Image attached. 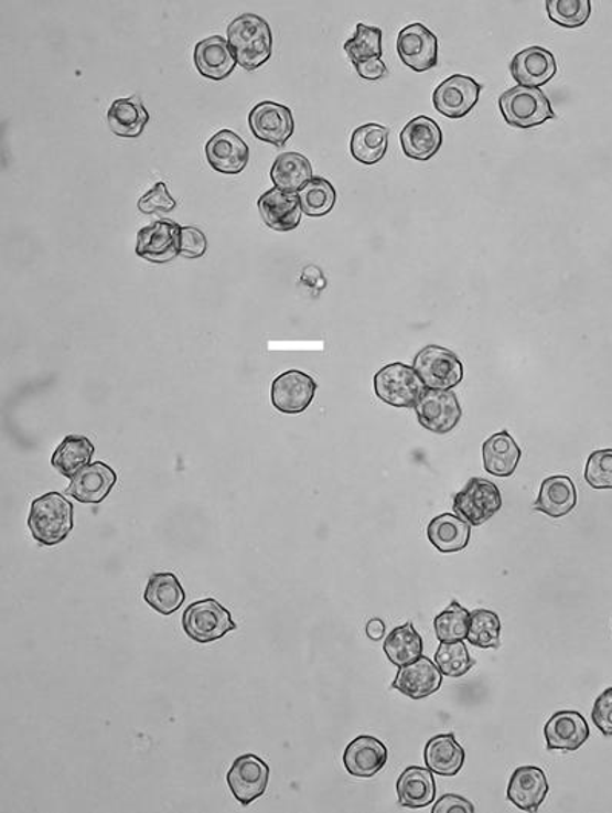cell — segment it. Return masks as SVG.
I'll use <instances>...</instances> for the list:
<instances>
[{
  "instance_id": "6da1fadb",
  "label": "cell",
  "mask_w": 612,
  "mask_h": 813,
  "mask_svg": "<svg viewBox=\"0 0 612 813\" xmlns=\"http://www.w3.org/2000/svg\"><path fill=\"white\" fill-rule=\"evenodd\" d=\"M228 42L237 65L247 72H255L267 64L272 56V33L270 23L257 14H241L229 23Z\"/></svg>"
},
{
  "instance_id": "7a4b0ae2",
  "label": "cell",
  "mask_w": 612,
  "mask_h": 813,
  "mask_svg": "<svg viewBox=\"0 0 612 813\" xmlns=\"http://www.w3.org/2000/svg\"><path fill=\"white\" fill-rule=\"evenodd\" d=\"M30 533L41 546L64 543L74 527V507L64 495L49 492L31 503Z\"/></svg>"
},
{
  "instance_id": "3957f363",
  "label": "cell",
  "mask_w": 612,
  "mask_h": 813,
  "mask_svg": "<svg viewBox=\"0 0 612 813\" xmlns=\"http://www.w3.org/2000/svg\"><path fill=\"white\" fill-rule=\"evenodd\" d=\"M498 107L511 127L533 128L556 117L551 101L540 88L517 85L502 94Z\"/></svg>"
},
{
  "instance_id": "277c9868",
  "label": "cell",
  "mask_w": 612,
  "mask_h": 813,
  "mask_svg": "<svg viewBox=\"0 0 612 813\" xmlns=\"http://www.w3.org/2000/svg\"><path fill=\"white\" fill-rule=\"evenodd\" d=\"M425 389L415 367L405 363H391L374 375L376 396L394 408H416Z\"/></svg>"
},
{
  "instance_id": "5b68a950",
  "label": "cell",
  "mask_w": 612,
  "mask_h": 813,
  "mask_svg": "<svg viewBox=\"0 0 612 813\" xmlns=\"http://www.w3.org/2000/svg\"><path fill=\"white\" fill-rule=\"evenodd\" d=\"M182 628L186 635L196 643H213L226 633L236 631L232 612L214 598L196 601L183 612Z\"/></svg>"
},
{
  "instance_id": "8992f818",
  "label": "cell",
  "mask_w": 612,
  "mask_h": 813,
  "mask_svg": "<svg viewBox=\"0 0 612 813\" xmlns=\"http://www.w3.org/2000/svg\"><path fill=\"white\" fill-rule=\"evenodd\" d=\"M412 367L427 389L450 391L463 378V365L458 354L443 346H425L417 353Z\"/></svg>"
},
{
  "instance_id": "52a82bcc",
  "label": "cell",
  "mask_w": 612,
  "mask_h": 813,
  "mask_svg": "<svg viewBox=\"0 0 612 813\" xmlns=\"http://www.w3.org/2000/svg\"><path fill=\"white\" fill-rule=\"evenodd\" d=\"M502 494L493 482L474 477L459 494L452 510L471 526H481L502 510Z\"/></svg>"
},
{
  "instance_id": "ba28073f",
  "label": "cell",
  "mask_w": 612,
  "mask_h": 813,
  "mask_svg": "<svg viewBox=\"0 0 612 813\" xmlns=\"http://www.w3.org/2000/svg\"><path fill=\"white\" fill-rule=\"evenodd\" d=\"M270 781V766L255 753H245L234 760L232 769L226 773V783L234 799L241 806H249L267 792Z\"/></svg>"
},
{
  "instance_id": "9c48e42d",
  "label": "cell",
  "mask_w": 612,
  "mask_h": 813,
  "mask_svg": "<svg viewBox=\"0 0 612 813\" xmlns=\"http://www.w3.org/2000/svg\"><path fill=\"white\" fill-rule=\"evenodd\" d=\"M182 226L173 221L154 222L138 233L136 254L150 264H168L181 256Z\"/></svg>"
},
{
  "instance_id": "30bf717a",
  "label": "cell",
  "mask_w": 612,
  "mask_h": 813,
  "mask_svg": "<svg viewBox=\"0 0 612 813\" xmlns=\"http://www.w3.org/2000/svg\"><path fill=\"white\" fill-rule=\"evenodd\" d=\"M415 409L419 424L434 434L451 432L462 418V408L452 391L425 389Z\"/></svg>"
},
{
  "instance_id": "8fae6325",
  "label": "cell",
  "mask_w": 612,
  "mask_h": 813,
  "mask_svg": "<svg viewBox=\"0 0 612 813\" xmlns=\"http://www.w3.org/2000/svg\"><path fill=\"white\" fill-rule=\"evenodd\" d=\"M248 124L257 139L278 148L284 147L294 135V116L291 109L271 100L257 104L249 113Z\"/></svg>"
},
{
  "instance_id": "7c38bea8",
  "label": "cell",
  "mask_w": 612,
  "mask_h": 813,
  "mask_svg": "<svg viewBox=\"0 0 612 813\" xmlns=\"http://www.w3.org/2000/svg\"><path fill=\"white\" fill-rule=\"evenodd\" d=\"M481 93L482 85L473 77L454 74L436 88L432 104L440 115L450 119H462L477 105Z\"/></svg>"
},
{
  "instance_id": "4fadbf2b",
  "label": "cell",
  "mask_w": 612,
  "mask_h": 813,
  "mask_svg": "<svg viewBox=\"0 0 612 813\" xmlns=\"http://www.w3.org/2000/svg\"><path fill=\"white\" fill-rule=\"evenodd\" d=\"M318 383L303 371L291 370L280 374L271 386V404L279 413H303L314 400Z\"/></svg>"
},
{
  "instance_id": "5bb4252c",
  "label": "cell",
  "mask_w": 612,
  "mask_h": 813,
  "mask_svg": "<svg viewBox=\"0 0 612 813\" xmlns=\"http://www.w3.org/2000/svg\"><path fill=\"white\" fill-rule=\"evenodd\" d=\"M400 61L417 73H425L438 65V38L423 23H411L397 38Z\"/></svg>"
},
{
  "instance_id": "9a60e30c",
  "label": "cell",
  "mask_w": 612,
  "mask_h": 813,
  "mask_svg": "<svg viewBox=\"0 0 612 813\" xmlns=\"http://www.w3.org/2000/svg\"><path fill=\"white\" fill-rule=\"evenodd\" d=\"M442 682L443 674L440 672L438 664L422 655L416 662L399 667L391 687L399 691L405 697L423 699L436 694L442 686Z\"/></svg>"
},
{
  "instance_id": "2e32d148",
  "label": "cell",
  "mask_w": 612,
  "mask_h": 813,
  "mask_svg": "<svg viewBox=\"0 0 612 813\" xmlns=\"http://www.w3.org/2000/svg\"><path fill=\"white\" fill-rule=\"evenodd\" d=\"M387 763V746L372 735H361L354 738L343 752V766L351 777H376Z\"/></svg>"
},
{
  "instance_id": "e0dca14e",
  "label": "cell",
  "mask_w": 612,
  "mask_h": 813,
  "mask_svg": "<svg viewBox=\"0 0 612 813\" xmlns=\"http://www.w3.org/2000/svg\"><path fill=\"white\" fill-rule=\"evenodd\" d=\"M509 69L511 76L520 87L539 88L556 76L557 62L551 51L529 46L514 56Z\"/></svg>"
},
{
  "instance_id": "ac0fdd59",
  "label": "cell",
  "mask_w": 612,
  "mask_h": 813,
  "mask_svg": "<svg viewBox=\"0 0 612 813\" xmlns=\"http://www.w3.org/2000/svg\"><path fill=\"white\" fill-rule=\"evenodd\" d=\"M548 750L576 752L590 740V726L580 713L560 710L549 718L544 729Z\"/></svg>"
},
{
  "instance_id": "d6986e66",
  "label": "cell",
  "mask_w": 612,
  "mask_h": 813,
  "mask_svg": "<svg viewBox=\"0 0 612 813\" xmlns=\"http://www.w3.org/2000/svg\"><path fill=\"white\" fill-rule=\"evenodd\" d=\"M205 154L221 174H240L249 162L248 145L232 130L216 132L206 143Z\"/></svg>"
},
{
  "instance_id": "ffe728a7",
  "label": "cell",
  "mask_w": 612,
  "mask_h": 813,
  "mask_svg": "<svg viewBox=\"0 0 612 813\" xmlns=\"http://www.w3.org/2000/svg\"><path fill=\"white\" fill-rule=\"evenodd\" d=\"M549 784L547 773L536 766H522L511 777L506 796L514 806L525 812H537L547 799Z\"/></svg>"
},
{
  "instance_id": "44dd1931",
  "label": "cell",
  "mask_w": 612,
  "mask_h": 813,
  "mask_svg": "<svg viewBox=\"0 0 612 813\" xmlns=\"http://www.w3.org/2000/svg\"><path fill=\"white\" fill-rule=\"evenodd\" d=\"M117 474L115 469L104 461L88 464L73 477L66 494L79 503L99 504L110 495L116 486Z\"/></svg>"
},
{
  "instance_id": "7402d4cb",
  "label": "cell",
  "mask_w": 612,
  "mask_h": 813,
  "mask_svg": "<svg viewBox=\"0 0 612 813\" xmlns=\"http://www.w3.org/2000/svg\"><path fill=\"white\" fill-rule=\"evenodd\" d=\"M257 208L265 224L279 233H288V231L298 228L303 213L299 195L287 193L279 188H271L270 191L260 195Z\"/></svg>"
},
{
  "instance_id": "603a6c76",
  "label": "cell",
  "mask_w": 612,
  "mask_h": 813,
  "mask_svg": "<svg viewBox=\"0 0 612 813\" xmlns=\"http://www.w3.org/2000/svg\"><path fill=\"white\" fill-rule=\"evenodd\" d=\"M400 143L407 158L425 162L442 148V130L431 117L419 116L405 125L400 132Z\"/></svg>"
},
{
  "instance_id": "cb8c5ba5",
  "label": "cell",
  "mask_w": 612,
  "mask_h": 813,
  "mask_svg": "<svg viewBox=\"0 0 612 813\" xmlns=\"http://www.w3.org/2000/svg\"><path fill=\"white\" fill-rule=\"evenodd\" d=\"M194 64L205 79L224 81L232 76L237 61L226 39L212 36L198 42L194 49Z\"/></svg>"
},
{
  "instance_id": "d4e9b609",
  "label": "cell",
  "mask_w": 612,
  "mask_h": 813,
  "mask_svg": "<svg viewBox=\"0 0 612 813\" xmlns=\"http://www.w3.org/2000/svg\"><path fill=\"white\" fill-rule=\"evenodd\" d=\"M425 764L440 777H455L465 764L466 753L454 734L436 735L425 746Z\"/></svg>"
},
{
  "instance_id": "484cf974",
  "label": "cell",
  "mask_w": 612,
  "mask_h": 813,
  "mask_svg": "<svg viewBox=\"0 0 612 813\" xmlns=\"http://www.w3.org/2000/svg\"><path fill=\"white\" fill-rule=\"evenodd\" d=\"M397 799L401 807L422 809L436 800V781L430 769L409 766L397 780Z\"/></svg>"
},
{
  "instance_id": "4316f807",
  "label": "cell",
  "mask_w": 612,
  "mask_h": 813,
  "mask_svg": "<svg viewBox=\"0 0 612 813\" xmlns=\"http://www.w3.org/2000/svg\"><path fill=\"white\" fill-rule=\"evenodd\" d=\"M577 491L575 483L567 475H555L544 480L539 499L534 503V511L541 512L551 518H561L575 511Z\"/></svg>"
},
{
  "instance_id": "83f0119b",
  "label": "cell",
  "mask_w": 612,
  "mask_h": 813,
  "mask_svg": "<svg viewBox=\"0 0 612 813\" xmlns=\"http://www.w3.org/2000/svg\"><path fill=\"white\" fill-rule=\"evenodd\" d=\"M108 127L124 139H138L150 122V115L138 96L112 101L107 115Z\"/></svg>"
},
{
  "instance_id": "f1b7e54d",
  "label": "cell",
  "mask_w": 612,
  "mask_h": 813,
  "mask_svg": "<svg viewBox=\"0 0 612 813\" xmlns=\"http://www.w3.org/2000/svg\"><path fill=\"white\" fill-rule=\"evenodd\" d=\"M482 456L485 471L488 474L509 477L516 472L518 461L522 459V451L511 434L502 431L494 434L483 443Z\"/></svg>"
},
{
  "instance_id": "f546056e",
  "label": "cell",
  "mask_w": 612,
  "mask_h": 813,
  "mask_svg": "<svg viewBox=\"0 0 612 813\" xmlns=\"http://www.w3.org/2000/svg\"><path fill=\"white\" fill-rule=\"evenodd\" d=\"M185 589L179 581V578L171 573L153 574L148 580L143 600L155 612L162 613L163 617L173 616L182 608L185 601Z\"/></svg>"
},
{
  "instance_id": "4dcf8cb0",
  "label": "cell",
  "mask_w": 612,
  "mask_h": 813,
  "mask_svg": "<svg viewBox=\"0 0 612 813\" xmlns=\"http://www.w3.org/2000/svg\"><path fill=\"white\" fill-rule=\"evenodd\" d=\"M470 523L459 515L442 514L432 518L428 525V538L436 549L443 554L459 553L465 549L471 538Z\"/></svg>"
},
{
  "instance_id": "1f68e13d",
  "label": "cell",
  "mask_w": 612,
  "mask_h": 813,
  "mask_svg": "<svg viewBox=\"0 0 612 813\" xmlns=\"http://www.w3.org/2000/svg\"><path fill=\"white\" fill-rule=\"evenodd\" d=\"M270 178L275 188L298 194L313 179V167L299 152H282L271 168Z\"/></svg>"
},
{
  "instance_id": "d6a6232c",
  "label": "cell",
  "mask_w": 612,
  "mask_h": 813,
  "mask_svg": "<svg viewBox=\"0 0 612 813\" xmlns=\"http://www.w3.org/2000/svg\"><path fill=\"white\" fill-rule=\"evenodd\" d=\"M95 451V445L92 443L88 437L69 434L53 453V468L56 469L58 474L72 480L80 469L92 464Z\"/></svg>"
},
{
  "instance_id": "836d02e7",
  "label": "cell",
  "mask_w": 612,
  "mask_h": 813,
  "mask_svg": "<svg viewBox=\"0 0 612 813\" xmlns=\"http://www.w3.org/2000/svg\"><path fill=\"white\" fill-rule=\"evenodd\" d=\"M388 140L389 130L384 125H362L351 136V154L364 165H374V163H379L387 154Z\"/></svg>"
},
{
  "instance_id": "e575fe53",
  "label": "cell",
  "mask_w": 612,
  "mask_h": 813,
  "mask_svg": "<svg viewBox=\"0 0 612 813\" xmlns=\"http://www.w3.org/2000/svg\"><path fill=\"white\" fill-rule=\"evenodd\" d=\"M384 651L394 666L401 667L416 662L423 654V639L411 621L394 629L384 641Z\"/></svg>"
},
{
  "instance_id": "d590c367",
  "label": "cell",
  "mask_w": 612,
  "mask_h": 813,
  "mask_svg": "<svg viewBox=\"0 0 612 813\" xmlns=\"http://www.w3.org/2000/svg\"><path fill=\"white\" fill-rule=\"evenodd\" d=\"M300 206L310 217H323L333 211L337 193L326 179L313 178L299 191Z\"/></svg>"
},
{
  "instance_id": "8d00e7d4",
  "label": "cell",
  "mask_w": 612,
  "mask_h": 813,
  "mask_svg": "<svg viewBox=\"0 0 612 813\" xmlns=\"http://www.w3.org/2000/svg\"><path fill=\"white\" fill-rule=\"evenodd\" d=\"M501 619L488 609H475L470 617L466 640L475 648L497 649L501 646Z\"/></svg>"
},
{
  "instance_id": "74e56055",
  "label": "cell",
  "mask_w": 612,
  "mask_h": 813,
  "mask_svg": "<svg viewBox=\"0 0 612 813\" xmlns=\"http://www.w3.org/2000/svg\"><path fill=\"white\" fill-rule=\"evenodd\" d=\"M471 612L458 601H451L445 611L434 619V632L440 643L465 640L470 631Z\"/></svg>"
},
{
  "instance_id": "f35d334b",
  "label": "cell",
  "mask_w": 612,
  "mask_h": 813,
  "mask_svg": "<svg viewBox=\"0 0 612 813\" xmlns=\"http://www.w3.org/2000/svg\"><path fill=\"white\" fill-rule=\"evenodd\" d=\"M382 38H384V33L377 26L357 23L356 34L343 45V50L348 54L353 65L362 64V62L369 61V58H382V54H384Z\"/></svg>"
},
{
  "instance_id": "ab89813d",
  "label": "cell",
  "mask_w": 612,
  "mask_h": 813,
  "mask_svg": "<svg viewBox=\"0 0 612 813\" xmlns=\"http://www.w3.org/2000/svg\"><path fill=\"white\" fill-rule=\"evenodd\" d=\"M434 662L448 678L463 677L473 670L475 663L463 640L454 641V643H440Z\"/></svg>"
},
{
  "instance_id": "60d3db41",
  "label": "cell",
  "mask_w": 612,
  "mask_h": 813,
  "mask_svg": "<svg viewBox=\"0 0 612 813\" xmlns=\"http://www.w3.org/2000/svg\"><path fill=\"white\" fill-rule=\"evenodd\" d=\"M549 19L565 29H580L590 21L592 6L590 0H548Z\"/></svg>"
},
{
  "instance_id": "b9f144b4",
  "label": "cell",
  "mask_w": 612,
  "mask_h": 813,
  "mask_svg": "<svg viewBox=\"0 0 612 813\" xmlns=\"http://www.w3.org/2000/svg\"><path fill=\"white\" fill-rule=\"evenodd\" d=\"M584 480L594 490H612V449L591 453L584 468Z\"/></svg>"
},
{
  "instance_id": "7bdbcfd3",
  "label": "cell",
  "mask_w": 612,
  "mask_h": 813,
  "mask_svg": "<svg viewBox=\"0 0 612 813\" xmlns=\"http://www.w3.org/2000/svg\"><path fill=\"white\" fill-rule=\"evenodd\" d=\"M175 199L168 193L165 183H155L153 190L139 199L138 208L143 214L171 213L175 208Z\"/></svg>"
},
{
  "instance_id": "ee69618b",
  "label": "cell",
  "mask_w": 612,
  "mask_h": 813,
  "mask_svg": "<svg viewBox=\"0 0 612 813\" xmlns=\"http://www.w3.org/2000/svg\"><path fill=\"white\" fill-rule=\"evenodd\" d=\"M208 249V240L204 231L196 226H182L181 231V256L186 259H201Z\"/></svg>"
},
{
  "instance_id": "f6af8a7d",
  "label": "cell",
  "mask_w": 612,
  "mask_h": 813,
  "mask_svg": "<svg viewBox=\"0 0 612 813\" xmlns=\"http://www.w3.org/2000/svg\"><path fill=\"white\" fill-rule=\"evenodd\" d=\"M592 723L606 738L612 737V687L603 691L592 707Z\"/></svg>"
},
{
  "instance_id": "bcb514c9",
  "label": "cell",
  "mask_w": 612,
  "mask_h": 813,
  "mask_svg": "<svg viewBox=\"0 0 612 813\" xmlns=\"http://www.w3.org/2000/svg\"><path fill=\"white\" fill-rule=\"evenodd\" d=\"M475 809L471 801L463 799V796L454 795V793H448L443 795L438 803L432 806V813H450V812H465L474 813Z\"/></svg>"
},
{
  "instance_id": "7dc6e473",
  "label": "cell",
  "mask_w": 612,
  "mask_h": 813,
  "mask_svg": "<svg viewBox=\"0 0 612 813\" xmlns=\"http://www.w3.org/2000/svg\"><path fill=\"white\" fill-rule=\"evenodd\" d=\"M354 68H356L358 76L365 81H379L388 74L387 65L382 58H369V61L354 65Z\"/></svg>"
},
{
  "instance_id": "c3c4849f",
  "label": "cell",
  "mask_w": 612,
  "mask_h": 813,
  "mask_svg": "<svg viewBox=\"0 0 612 813\" xmlns=\"http://www.w3.org/2000/svg\"><path fill=\"white\" fill-rule=\"evenodd\" d=\"M385 632H387V627H385L384 621L380 619H373L366 623V635H368L373 641H380L384 639Z\"/></svg>"
}]
</instances>
